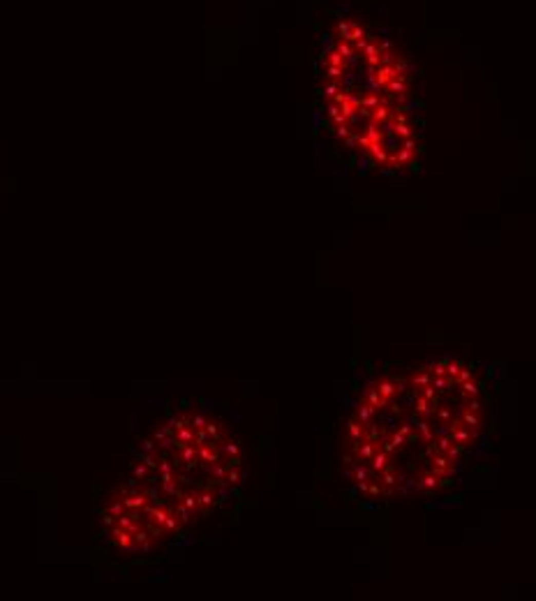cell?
I'll return each instance as SVG.
<instances>
[{
    "label": "cell",
    "instance_id": "6da1fadb",
    "mask_svg": "<svg viewBox=\"0 0 536 601\" xmlns=\"http://www.w3.org/2000/svg\"><path fill=\"white\" fill-rule=\"evenodd\" d=\"M478 365L432 359L368 382L342 439V472L358 497L418 499L455 483L490 423Z\"/></svg>",
    "mask_w": 536,
    "mask_h": 601
},
{
    "label": "cell",
    "instance_id": "7a4b0ae2",
    "mask_svg": "<svg viewBox=\"0 0 536 601\" xmlns=\"http://www.w3.org/2000/svg\"><path fill=\"white\" fill-rule=\"evenodd\" d=\"M321 102L335 139L372 171L397 176L418 164L423 127L411 67L360 19H340L328 35Z\"/></svg>",
    "mask_w": 536,
    "mask_h": 601
},
{
    "label": "cell",
    "instance_id": "3957f363",
    "mask_svg": "<svg viewBox=\"0 0 536 601\" xmlns=\"http://www.w3.org/2000/svg\"><path fill=\"white\" fill-rule=\"evenodd\" d=\"M243 449L220 419L197 410L169 416L141 442L127 479L178 534L224 507L243 483Z\"/></svg>",
    "mask_w": 536,
    "mask_h": 601
},
{
    "label": "cell",
    "instance_id": "277c9868",
    "mask_svg": "<svg viewBox=\"0 0 536 601\" xmlns=\"http://www.w3.org/2000/svg\"><path fill=\"white\" fill-rule=\"evenodd\" d=\"M102 536L123 553L141 555L162 548L178 532L137 486L123 481L102 509Z\"/></svg>",
    "mask_w": 536,
    "mask_h": 601
}]
</instances>
